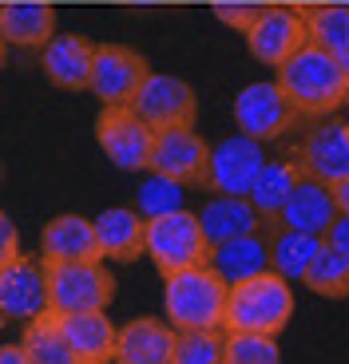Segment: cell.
Segmentation results:
<instances>
[{"label": "cell", "mask_w": 349, "mask_h": 364, "mask_svg": "<svg viewBox=\"0 0 349 364\" xmlns=\"http://www.w3.org/2000/svg\"><path fill=\"white\" fill-rule=\"evenodd\" d=\"M12 254H20V230H16V222L0 210V265L9 262Z\"/></svg>", "instance_id": "obj_33"}, {"label": "cell", "mask_w": 349, "mask_h": 364, "mask_svg": "<svg viewBox=\"0 0 349 364\" xmlns=\"http://www.w3.org/2000/svg\"><path fill=\"white\" fill-rule=\"evenodd\" d=\"M219 364H282V348L266 333H226Z\"/></svg>", "instance_id": "obj_29"}, {"label": "cell", "mask_w": 349, "mask_h": 364, "mask_svg": "<svg viewBox=\"0 0 349 364\" xmlns=\"http://www.w3.org/2000/svg\"><path fill=\"white\" fill-rule=\"evenodd\" d=\"M143 254L151 257V265H155L163 277H171V273H179V269H191V265H207L211 242L202 234L194 210H171V214L147 218Z\"/></svg>", "instance_id": "obj_4"}, {"label": "cell", "mask_w": 349, "mask_h": 364, "mask_svg": "<svg viewBox=\"0 0 349 364\" xmlns=\"http://www.w3.org/2000/svg\"><path fill=\"white\" fill-rule=\"evenodd\" d=\"M174 333L159 317H135L115 333V364H171L174 353Z\"/></svg>", "instance_id": "obj_17"}, {"label": "cell", "mask_w": 349, "mask_h": 364, "mask_svg": "<svg viewBox=\"0 0 349 364\" xmlns=\"http://www.w3.org/2000/svg\"><path fill=\"white\" fill-rule=\"evenodd\" d=\"M92 60H95V44L88 36H80V32H56L40 48V68H44L48 83H56L64 91H88Z\"/></svg>", "instance_id": "obj_15"}, {"label": "cell", "mask_w": 349, "mask_h": 364, "mask_svg": "<svg viewBox=\"0 0 349 364\" xmlns=\"http://www.w3.org/2000/svg\"><path fill=\"white\" fill-rule=\"evenodd\" d=\"M207 166H211V146L199 139L194 127H163L155 131L147 171L167 174L183 186H207Z\"/></svg>", "instance_id": "obj_12"}, {"label": "cell", "mask_w": 349, "mask_h": 364, "mask_svg": "<svg viewBox=\"0 0 349 364\" xmlns=\"http://www.w3.org/2000/svg\"><path fill=\"white\" fill-rule=\"evenodd\" d=\"M325 250V237L318 234H302V230H282L274 226L270 230V269L286 282H306L313 257Z\"/></svg>", "instance_id": "obj_24"}, {"label": "cell", "mask_w": 349, "mask_h": 364, "mask_svg": "<svg viewBox=\"0 0 349 364\" xmlns=\"http://www.w3.org/2000/svg\"><path fill=\"white\" fill-rule=\"evenodd\" d=\"M194 214H199V226L211 246L230 242V237H242V234H258V230L266 226L262 214L250 206V198H234V194H211Z\"/></svg>", "instance_id": "obj_21"}, {"label": "cell", "mask_w": 349, "mask_h": 364, "mask_svg": "<svg viewBox=\"0 0 349 364\" xmlns=\"http://www.w3.org/2000/svg\"><path fill=\"white\" fill-rule=\"evenodd\" d=\"M341 68H345V75H349V52H345V55H341Z\"/></svg>", "instance_id": "obj_38"}, {"label": "cell", "mask_w": 349, "mask_h": 364, "mask_svg": "<svg viewBox=\"0 0 349 364\" xmlns=\"http://www.w3.org/2000/svg\"><path fill=\"white\" fill-rule=\"evenodd\" d=\"M207 265L226 285L250 282V277L270 269V237H262V230H258V234H242V237H230V242H219L207 254Z\"/></svg>", "instance_id": "obj_20"}, {"label": "cell", "mask_w": 349, "mask_h": 364, "mask_svg": "<svg viewBox=\"0 0 349 364\" xmlns=\"http://www.w3.org/2000/svg\"><path fill=\"white\" fill-rule=\"evenodd\" d=\"M131 111H135L151 131L191 127L194 115H199V95H194V87L187 80H179V75L151 72L147 80H143V87L135 91Z\"/></svg>", "instance_id": "obj_8"}, {"label": "cell", "mask_w": 349, "mask_h": 364, "mask_svg": "<svg viewBox=\"0 0 349 364\" xmlns=\"http://www.w3.org/2000/svg\"><path fill=\"white\" fill-rule=\"evenodd\" d=\"M40 257L44 262H95V222L83 214H56L40 230Z\"/></svg>", "instance_id": "obj_18"}, {"label": "cell", "mask_w": 349, "mask_h": 364, "mask_svg": "<svg viewBox=\"0 0 349 364\" xmlns=\"http://www.w3.org/2000/svg\"><path fill=\"white\" fill-rule=\"evenodd\" d=\"M183 194H187L183 182H174V178H167V174L151 171L147 178H143V186H139V194H135V210L143 214V218H159V214L183 210Z\"/></svg>", "instance_id": "obj_30"}, {"label": "cell", "mask_w": 349, "mask_h": 364, "mask_svg": "<svg viewBox=\"0 0 349 364\" xmlns=\"http://www.w3.org/2000/svg\"><path fill=\"white\" fill-rule=\"evenodd\" d=\"M294 119H298V111L290 107L278 80H254L234 95V123H239L242 135L258 139V143L282 139Z\"/></svg>", "instance_id": "obj_9"}, {"label": "cell", "mask_w": 349, "mask_h": 364, "mask_svg": "<svg viewBox=\"0 0 349 364\" xmlns=\"http://www.w3.org/2000/svg\"><path fill=\"white\" fill-rule=\"evenodd\" d=\"M48 265V301L56 317L68 313H103L115 297L111 269L95 262H44Z\"/></svg>", "instance_id": "obj_5"}, {"label": "cell", "mask_w": 349, "mask_h": 364, "mask_svg": "<svg viewBox=\"0 0 349 364\" xmlns=\"http://www.w3.org/2000/svg\"><path fill=\"white\" fill-rule=\"evenodd\" d=\"M222 360V333H179L174 337L171 364H219Z\"/></svg>", "instance_id": "obj_31"}, {"label": "cell", "mask_w": 349, "mask_h": 364, "mask_svg": "<svg viewBox=\"0 0 349 364\" xmlns=\"http://www.w3.org/2000/svg\"><path fill=\"white\" fill-rule=\"evenodd\" d=\"M95 143L120 171H147L155 131L131 107H103L95 119Z\"/></svg>", "instance_id": "obj_10"}, {"label": "cell", "mask_w": 349, "mask_h": 364, "mask_svg": "<svg viewBox=\"0 0 349 364\" xmlns=\"http://www.w3.org/2000/svg\"><path fill=\"white\" fill-rule=\"evenodd\" d=\"M0 364H32V356L24 353V345H0Z\"/></svg>", "instance_id": "obj_35"}, {"label": "cell", "mask_w": 349, "mask_h": 364, "mask_svg": "<svg viewBox=\"0 0 349 364\" xmlns=\"http://www.w3.org/2000/svg\"><path fill=\"white\" fill-rule=\"evenodd\" d=\"M278 87L298 115H333L349 95V75L338 55L306 40L294 55L278 64Z\"/></svg>", "instance_id": "obj_1"}, {"label": "cell", "mask_w": 349, "mask_h": 364, "mask_svg": "<svg viewBox=\"0 0 349 364\" xmlns=\"http://www.w3.org/2000/svg\"><path fill=\"white\" fill-rule=\"evenodd\" d=\"M302 285L310 293H318V297H330V301L349 297V257L325 246L322 254L313 257V265H310Z\"/></svg>", "instance_id": "obj_28"}, {"label": "cell", "mask_w": 349, "mask_h": 364, "mask_svg": "<svg viewBox=\"0 0 349 364\" xmlns=\"http://www.w3.org/2000/svg\"><path fill=\"white\" fill-rule=\"evenodd\" d=\"M0 313L9 321H20V325L52 313L44 257L12 254L9 262L0 265Z\"/></svg>", "instance_id": "obj_6"}, {"label": "cell", "mask_w": 349, "mask_h": 364, "mask_svg": "<svg viewBox=\"0 0 349 364\" xmlns=\"http://www.w3.org/2000/svg\"><path fill=\"white\" fill-rule=\"evenodd\" d=\"M0 9H4V0H0Z\"/></svg>", "instance_id": "obj_41"}, {"label": "cell", "mask_w": 349, "mask_h": 364, "mask_svg": "<svg viewBox=\"0 0 349 364\" xmlns=\"http://www.w3.org/2000/svg\"><path fill=\"white\" fill-rule=\"evenodd\" d=\"M333 202H338V214H349V178L333 186Z\"/></svg>", "instance_id": "obj_36"}, {"label": "cell", "mask_w": 349, "mask_h": 364, "mask_svg": "<svg viewBox=\"0 0 349 364\" xmlns=\"http://www.w3.org/2000/svg\"><path fill=\"white\" fill-rule=\"evenodd\" d=\"M345 127H349V123H345Z\"/></svg>", "instance_id": "obj_42"}, {"label": "cell", "mask_w": 349, "mask_h": 364, "mask_svg": "<svg viewBox=\"0 0 349 364\" xmlns=\"http://www.w3.org/2000/svg\"><path fill=\"white\" fill-rule=\"evenodd\" d=\"M9 64V44H4V36H0V68Z\"/></svg>", "instance_id": "obj_37"}, {"label": "cell", "mask_w": 349, "mask_h": 364, "mask_svg": "<svg viewBox=\"0 0 349 364\" xmlns=\"http://www.w3.org/2000/svg\"><path fill=\"white\" fill-rule=\"evenodd\" d=\"M298 178H302V166L294 163V159H266V166L258 171L254 186H250V206L262 214V222H274L278 218V210L286 206V198L294 194Z\"/></svg>", "instance_id": "obj_25"}, {"label": "cell", "mask_w": 349, "mask_h": 364, "mask_svg": "<svg viewBox=\"0 0 349 364\" xmlns=\"http://www.w3.org/2000/svg\"><path fill=\"white\" fill-rule=\"evenodd\" d=\"M302 20L310 44H318L338 60L349 52V4H310L302 9Z\"/></svg>", "instance_id": "obj_26"}, {"label": "cell", "mask_w": 349, "mask_h": 364, "mask_svg": "<svg viewBox=\"0 0 349 364\" xmlns=\"http://www.w3.org/2000/svg\"><path fill=\"white\" fill-rule=\"evenodd\" d=\"M338 218V202H333V186L302 174L294 186V194L286 198V206L278 210V218L270 226H282V230H302V234H318L325 237V230L333 226Z\"/></svg>", "instance_id": "obj_16"}, {"label": "cell", "mask_w": 349, "mask_h": 364, "mask_svg": "<svg viewBox=\"0 0 349 364\" xmlns=\"http://www.w3.org/2000/svg\"><path fill=\"white\" fill-rule=\"evenodd\" d=\"M298 166L302 174L325 182V186H338V182L349 178V127L345 123H318V127L306 131L302 146H298Z\"/></svg>", "instance_id": "obj_13"}, {"label": "cell", "mask_w": 349, "mask_h": 364, "mask_svg": "<svg viewBox=\"0 0 349 364\" xmlns=\"http://www.w3.org/2000/svg\"><path fill=\"white\" fill-rule=\"evenodd\" d=\"M0 36L9 48H44L56 36V9L48 0H4Z\"/></svg>", "instance_id": "obj_23"}, {"label": "cell", "mask_w": 349, "mask_h": 364, "mask_svg": "<svg viewBox=\"0 0 349 364\" xmlns=\"http://www.w3.org/2000/svg\"><path fill=\"white\" fill-rule=\"evenodd\" d=\"M306 44V20L290 4H266L254 28L246 32V48L258 64H282L286 55H294Z\"/></svg>", "instance_id": "obj_14"}, {"label": "cell", "mask_w": 349, "mask_h": 364, "mask_svg": "<svg viewBox=\"0 0 349 364\" xmlns=\"http://www.w3.org/2000/svg\"><path fill=\"white\" fill-rule=\"evenodd\" d=\"M226 289L211 265H191L163 277V317L174 333H219L226 317Z\"/></svg>", "instance_id": "obj_2"}, {"label": "cell", "mask_w": 349, "mask_h": 364, "mask_svg": "<svg viewBox=\"0 0 349 364\" xmlns=\"http://www.w3.org/2000/svg\"><path fill=\"white\" fill-rule=\"evenodd\" d=\"M262 9H266V4H254V0H219V4H214V16H219L222 24H230L234 32H250L254 20L262 16Z\"/></svg>", "instance_id": "obj_32"}, {"label": "cell", "mask_w": 349, "mask_h": 364, "mask_svg": "<svg viewBox=\"0 0 349 364\" xmlns=\"http://www.w3.org/2000/svg\"><path fill=\"white\" fill-rule=\"evenodd\" d=\"M266 166V151L250 135H226L222 143L211 146V166H207V191L214 194H234L246 198L254 186L258 171Z\"/></svg>", "instance_id": "obj_11"}, {"label": "cell", "mask_w": 349, "mask_h": 364, "mask_svg": "<svg viewBox=\"0 0 349 364\" xmlns=\"http://www.w3.org/2000/svg\"><path fill=\"white\" fill-rule=\"evenodd\" d=\"M151 75L147 60L135 48L123 44H95V60H92V91L103 107H131L135 91L143 87V80Z\"/></svg>", "instance_id": "obj_7"}, {"label": "cell", "mask_w": 349, "mask_h": 364, "mask_svg": "<svg viewBox=\"0 0 349 364\" xmlns=\"http://www.w3.org/2000/svg\"><path fill=\"white\" fill-rule=\"evenodd\" d=\"M294 317V285L278 277L274 269L258 273L250 282H239L226 289V333H266L278 337Z\"/></svg>", "instance_id": "obj_3"}, {"label": "cell", "mask_w": 349, "mask_h": 364, "mask_svg": "<svg viewBox=\"0 0 349 364\" xmlns=\"http://www.w3.org/2000/svg\"><path fill=\"white\" fill-rule=\"evenodd\" d=\"M92 222H95L100 262H135V257L143 254V230H147V218H143L135 206H111Z\"/></svg>", "instance_id": "obj_19"}, {"label": "cell", "mask_w": 349, "mask_h": 364, "mask_svg": "<svg viewBox=\"0 0 349 364\" xmlns=\"http://www.w3.org/2000/svg\"><path fill=\"white\" fill-rule=\"evenodd\" d=\"M56 321H60V333L72 345L80 364H111V356H115V333L120 328L111 325L108 309L103 313H68V317H56Z\"/></svg>", "instance_id": "obj_22"}, {"label": "cell", "mask_w": 349, "mask_h": 364, "mask_svg": "<svg viewBox=\"0 0 349 364\" xmlns=\"http://www.w3.org/2000/svg\"><path fill=\"white\" fill-rule=\"evenodd\" d=\"M4 325H9V317H4V313H0V333H4Z\"/></svg>", "instance_id": "obj_39"}, {"label": "cell", "mask_w": 349, "mask_h": 364, "mask_svg": "<svg viewBox=\"0 0 349 364\" xmlns=\"http://www.w3.org/2000/svg\"><path fill=\"white\" fill-rule=\"evenodd\" d=\"M345 107H349V95H345Z\"/></svg>", "instance_id": "obj_40"}, {"label": "cell", "mask_w": 349, "mask_h": 364, "mask_svg": "<svg viewBox=\"0 0 349 364\" xmlns=\"http://www.w3.org/2000/svg\"><path fill=\"white\" fill-rule=\"evenodd\" d=\"M325 246L349 257V214H338V218H333V226L325 230Z\"/></svg>", "instance_id": "obj_34"}, {"label": "cell", "mask_w": 349, "mask_h": 364, "mask_svg": "<svg viewBox=\"0 0 349 364\" xmlns=\"http://www.w3.org/2000/svg\"><path fill=\"white\" fill-rule=\"evenodd\" d=\"M20 345L32 356V364H80L72 353V345H68L64 333H60V321H56L52 313L28 321L24 333H20Z\"/></svg>", "instance_id": "obj_27"}]
</instances>
